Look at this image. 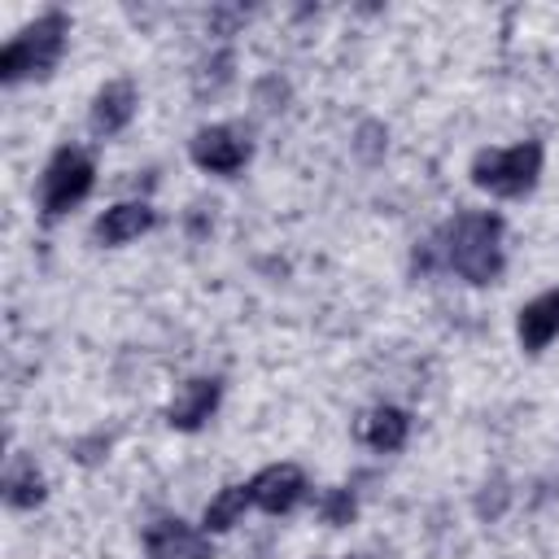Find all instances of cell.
I'll return each mask as SVG.
<instances>
[{
  "label": "cell",
  "mask_w": 559,
  "mask_h": 559,
  "mask_svg": "<svg viewBox=\"0 0 559 559\" xmlns=\"http://www.w3.org/2000/svg\"><path fill=\"white\" fill-rule=\"evenodd\" d=\"M502 231H507L502 214H493V210H463L432 240H424L415 249V266L419 271L445 266V271H454L459 280H467L476 288L498 284V275L507 271Z\"/></svg>",
  "instance_id": "6da1fadb"
},
{
  "label": "cell",
  "mask_w": 559,
  "mask_h": 559,
  "mask_svg": "<svg viewBox=\"0 0 559 559\" xmlns=\"http://www.w3.org/2000/svg\"><path fill=\"white\" fill-rule=\"evenodd\" d=\"M70 44V13L66 9H44L35 22H26L4 48H0V83H22V79H48Z\"/></svg>",
  "instance_id": "7a4b0ae2"
},
{
  "label": "cell",
  "mask_w": 559,
  "mask_h": 559,
  "mask_svg": "<svg viewBox=\"0 0 559 559\" xmlns=\"http://www.w3.org/2000/svg\"><path fill=\"white\" fill-rule=\"evenodd\" d=\"M542 162H546V148L542 140H520V144H507V148H480L467 166L472 183L489 197H502V201H520L537 188L542 179Z\"/></svg>",
  "instance_id": "3957f363"
},
{
  "label": "cell",
  "mask_w": 559,
  "mask_h": 559,
  "mask_svg": "<svg viewBox=\"0 0 559 559\" xmlns=\"http://www.w3.org/2000/svg\"><path fill=\"white\" fill-rule=\"evenodd\" d=\"M92 188H96V162L83 148L61 144L48 157L44 175H39V214H44V223L70 214L79 201H87Z\"/></svg>",
  "instance_id": "277c9868"
},
{
  "label": "cell",
  "mask_w": 559,
  "mask_h": 559,
  "mask_svg": "<svg viewBox=\"0 0 559 559\" xmlns=\"http://www.w3.org/2000/svg\"><path fill=\"white\" fill-rule=\"evenodd\" d=\"M188 157H192V166L231 179V175H240V170L249 166L253 144H249L245 131H236V127H227V122H214V127H201V131L188 140Z\"/></svg>",
  "instance_id": "5b68a950"
},
{
  "label": "cell",
  "mask_w": 559,
  "mask_h": 559,
  "mask_svg": "<svg viewBox=\"0 0 559 559\" xmlns=\"http://www.w3.org/2000/svg\"><path fill=\"white\" fill-rule=\"evenodd\" d=\"M144 555L148 559H214L210 533L201 524H188L179 515H162L144 528Z\"/></svg>",
  "instance_id": "8992f818"
},
{
  "label": "cell",
  "mask_w": 559,
  "mask_h": 559,
  "mask_svg": "<svg viewBox=\"0 0 559 559\" xmlns=\"http://www.w3.org/2000/svg\"><path fill=\"white\" fill-rule=\"evenodd\" d=\"M135 109H140L135 83H131V79H109V83L92 96V105H87V131H92L96 140H109V135H118V131L131 127Z\"/></svg>",
  "instance_id": "52a82bcc"
},
{
  "label": "cell",
  "mask_w": 559,
  "mask_h": 559,
  "mask_svg": "<svg viewBox=\"0 0 559 559\" xmlns=\"http://www.w3.org/2000/svg\"><path fill=\"white\" fill-rule=\"evenodd\" d=\"M218 397H223V380L218 376H192L179 384V393L170 397L166 406V424L175 432H197L210 424V415L218 411Z\"/></svg>",
  "instance_id": "ba28073f"
},
{
  "label": "cell",
  "mask_w": 559,
  "mask_h": 559,
  "mask_svg": "<svg viewBox=\"0 0 559 559\" xmlns=\"http://www.w3.org/2000/svg\"><path fill=\"white\" fill-rule=\"evenodd\" d=\"M253 507L266 515H288L306 498V472L297 463H271L249 480Z\"/></svg>",
  "instance_id": "9c48e42d"
},
{
  "label": "cell",
  "mask_w": 559,
  "mask_h": 559,
  "mask_svg": "<svg viewBox=\"0 0 559 559\" xmlns=\"http://www.w3.org/2000/svg\"><path fill=\"white\" fill-rule=\"evenodd\" d=\"M157 227V210L148 201H118L109 205L96 223H92V240L105 245V249H118V245H131L140 240L144 231Z\"/></svg>",
  "instance_id": "30bf717a"
},
{
  "label": "cell",
  "mask_w": 559,
  "mask_h": 559,
  "mask_svg": "<svg viewBox=\"0 0 559 559\" xmlns=\"http://www.w3.org/2000/svg\"><path fill=\"white\" fill-rule=\"evenodd\" d=\"M555 336H559V288H546L542 297L515 310V341L524 354H542Z\"/></svg>",
  "instance_id": "8fae6325"
},
{
  "label": "cell",
  "mask_w": 559,
  "mask_h": 559,
  "mask_svg": "<svg viewBox=\"0 0 559 559\" xmlns=\"http://www.w3.org/2000/svg\"><path fill=\"white\" fill-rule=\"evenodd\" d=\"M411 437V415L402 406H376L358 419V441L371 445L376 454H397Z\"/></svg>",
  "instance_id": "7c38bea8"
},
{
  "label": "cell",
  "mask_w": 559,
  "mask_h": 559,
  "mask_svg": "<svg viewBox=\"0 0 559 559\" xmlns=\"http://www.w3.org/2000/svg\"><path fill=\"white\" fill-rule=\"evenodd\" d=\"M44 498H48V485H44L39 467H35L26 454H17V459L9 463V472H4V502H9L13 511H35Z\"/></svg>",
  "instance_id": "4fadbf2b"
},
{
  "label": "cell",
  "mask_w": 559,
  "mask_h": 559,
  "mask_svg": "<svg viewBox=\"0 0 559 559\" xmlns=\"http://www.w3.org/2000/svg\"><path fill=\"white\" fill-rule=\"evenodd\" d=\"M253 507V493H249V485H223L210 502H205V511H201V528L214 537V533H227V528H236L240 520H245V511Z\"/></svg>",
  "instance_id": "5bb4252c"
},
{
  "label": "cell",
  "mask_w": 559,
  "mask_h": 559,
  "mask_svg": "<svg viewBox=\"0 0 559 559\" xmlns=\"http://www.w3.org/2000/svg\"><path fill=\"white\" fill-rule=\"evenodd\" d=\"M231 79H236V52H231V48H218L214 57H205V61L197 66V74H192V92L205 100V96H218Z\"/></svg>",
  "instance_id": "9a60e30c"
},
{
  "label": "cell",
  "mask_w": 559,
  "mask_h": 559,
  "mask_svg": "<svg viewBox=\"0 0 559 559\" xmlns=\"http://www.w3.org/2000/svg\"><path fill=\"white\" fill-rule=\"evenodd\" d=\"M314 511H319V520H323L328 528H345V524H354V515H358V493H354L349 485H332V489L319 493Z\"/></svg>",
  "instance_id": "2e32d148"
},
{
  "label": "cell",
  "mask_w": 559,
  "mask_h": 559,
  "mask_svg": "<svg viewBox=\"0 0 559 559\" xmlns=\"http://www.w3.org/2000/svg\"><path fill=\"white\" fill-rule=\"evenodd\" d=\"M507 502H511V489H507L502 476H493V480H485L480 493H476V515H480V520H498V515L507 511Z\"/></svg>",
  "instance_id": "e0dca14e"
},
{
  "label": "cell",
  "mask_w": 559,
  "mask_h": 559,
  "mask_svg": "<svg viewBox=\"0 0 559 559\" xmlns=\"http://www.w3.org/2000/svg\"><path fill=\"white\" fill-rule=\"evenodd\" d=\"M358 148L367 153V157H376V148H380V140H384V127H376V122H362V131H358Z\"/></svg>",
  "instance_id": "ac0fdd59"
},
{
  "label": "cell",
  "mask_w": 559,
  "mask_h": 559,
  "mask_svg": "<svg viewBox=\"0 0 559 559\" xmlns=\"http://www.w3.org/2000/svg\"><path fill=\"white\" fill-rule=\"evenodd\" d=\"M236 22H245V9H218V13H214V31H218V35H231Z\"/></svg>",
  "instance_id": "d6986e66"
},
{
  "label": "cell",
  "mask_w": 559,
  "mask_h": 559,
  "mask_svg": "<svg viewBox=\"0 0 559 559\" xmlns=\"http://www.w3.org/2000/svg\"><path fill=\"white\" fill-rule=\"evenodd\" d=\"M345 559H371V555H345Z\"/></svg>",
  "instance_id": "ffe728a7"
}]
</instances>
